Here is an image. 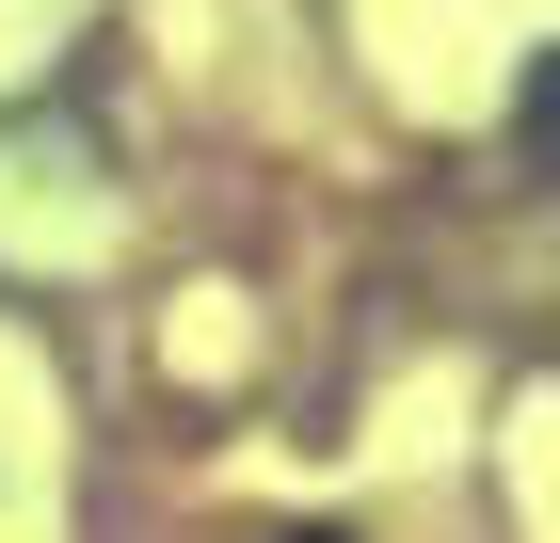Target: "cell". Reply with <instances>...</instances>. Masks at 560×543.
<instances>
[{
  "label": "cell",
  "mask_w": 560,
  "mask_h": 543,
  "mask_svg": "<svg viewBox=\"0 0 560 543\" xmlns=\"http://www.w3.org/2000/svg\"><path fill=\"white\" fill-rule=\"evenodd\" d=\"M289 543H337V528H289Z\"/></svg>",
  "instance_id": "1"
}]
</instances>
